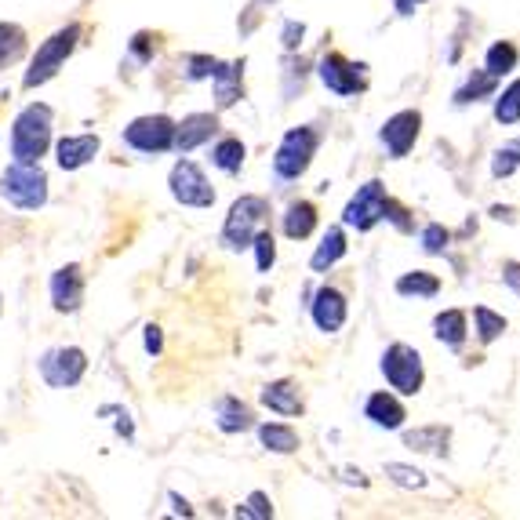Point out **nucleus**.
I'll return each instance as SVG.
<instances>
[{
  "label": "nucleus",
  "instance_id": "7",
  "mask_svg": "<svg viewBox=\"0 0 520 520\" xmlns=\"http://www.w3.org/2000/svg\"><path fill=\"white\" fill-rule=\"evenodd\" d=\"M313 153H317V131L313 128H291L288 135H284V142L277 146L273 168H277L280 179H299L302 171L310 168Z\"/></svg>",
  "mask_w": 520,
  "mask_h": 520
},
{
  "label": "nucleus",
  "instance_id": "25",
  "mask_svg": "<svg viewBox=\"0 0 520 520\" xmlns=\"http://www.w3.org/2000/svg\"><path fill=\"white\" fill-rule=\"evenodd\" d=\"M368 415H371L375 422H379V426H400V419H404V408H400V404H397L393 397L379 393V397H371Z\"/></svg>",
  "mask_w": 520,
  "mask_h": 520
},
{
  "label": "nucleus",
  "instance_id": "9",
  "mask_svg": "<svg viewBox=\"0 0 520 520\" xmlns=\"http://www.w3.org/2000/svg\"><path fill=\"white\" fill-rule=\"evenodd\" d=\"M51 306L59 313H77L84 306V270H80L77 262L70 266H59V270L51 273Z\"/></svg>",
  "mask_w": 520,
  "mask_h": 520
},
{
  "label": "nucleus",
  "instance_id": "16",
  "mask_svg": "<svg viewBox=\"0 0 520 520\" xmlns=\"http://www.w3.org/2000/svg\"><path fill=\"white\" fill-rule=\"evenodd\" d=\"M415 135H419V113H397V117L386 124V131H382V142L400 157V153H408Z\"/></svg>",
  "mask_w": 520,
  "mask_h": 520
},
{
  "label": "nucleus",
  "instance_id": "11",
  "mask_svg": "<svg viewBox=\"0 0 520 520\" xmlns=\"http://www.w3.org/2000/svg\"><path fill=\"white\" fill-rule=\"evenodd\" d=\"M99 150H102V139L91 135V131L88 135H66V139L55 142V164H59L62 171H80L99 157Z\"/></svg>",
  "mask_w": 520,
  "mask_h": 520
},
{
  "label": "nucleus",
  "instance_id": "13",
  "mask_svg": "<svg viewBox=\"0 0 520 520\" xmlns=\"http://www.w3.org/2000/svg\"><path fill=\"white\" fill-rule=\"evenodd\" d=\"M215 128H219L215 113H190V117H182V124H175V150L193 153L215 135Z\"/></svg>",
  "mask_w": 520,
  "mask_h": 520
},
{
  "label": "nucleus",
  "instance_id": "20",
  "mask_svg": "<svg viewBox=\"0 0 520 520\" xmlns=\"http://www.w3.org/2000/svg\"><path fill=\"white\" fill-rule=\"evenodd\" d=\"M26 55V30L19 22H0V70H8Z\"/></svg>",
  "mask_w": 520,
  "mask_h": 520
},
{
  "label": "nucleus",
  "instance_id": "35",
  "mask_svg": "<svg viewBox=\"0 0 520 520\" xmlns=\"http://www.w3.org/2000/svg\"><path fill=\"white\" fill-rule=\"evenodd\" d=\"M110 411L113 415H117V422H113V426H117V433L124 440H135V422H131V415L124 408H120V404H110Z\"/></svg>",
  "mask_w": 520,
  "mask_h": 520
},
{
  "label": "nucleus",
  "instance_id": "28",
  "mask_svg": "<svg viewBox=\"0 0 520 520\" xmlns=\"http://www.w3.org/2000/svg\"><path fill=\"white\" fill-rule=\"evenodd\" d=\"M495 117L502 120V124H513V120H520V80L513 84L506 95H502L499 110H495Z\"/></svg>",
  "mask_w": 520,
  "mask_h": 520
},
{
  "label": "nucleus",
  "instance_id": "12",
  "mask_svg": "<svg viewBox=\"0 0 520 520\" xmlns=\"http://www.w3.org/2000/svg\"><path fill=\"white\" fill-rule=\"evenodd\" d=\"M386 215V200H382V182H368L357 197L350 200V208H346V222L357 226V230H368L375 222Z\"/></svg>",
  "mask_w": 520,
  "mask_h": 520
},
{
  "label": "nucleus",
  "instance_id": "37",
  "mask_svg": "<svg viewBox=\"0 0 520 520\" xmlns=\"http://www.w3.org/2000/svg\"><path fill=\"white\" fill-rule=\"evenodd\" d=\"M168 502H171V513H175V517H193L190 502L179 499V491H168Z\"/></svg>",
  "mask_w": 520,
  "mask_h": 520
},
{
  "label": "nucleus",
  "instance_id": "3",
  "mask_svg": "<svg viewBox=\"0 0 520 520\" xmlns=\"http://www.w3.org/2000/svg\"><path fill=\"white\" fill-rule=\"evenodd\" d=\"M77 44H80V22H70V26H62V30L51 33V37L37 48V55L30 59V70L22 77V88L33 91V88H40V84H48V80L59 77V70L66 66V59H70L73 51H77Z\"/></svg>",
  "mask_w": 520,
  "mask_h": 520
},
{
  "label": "nucleus",
  "instance_id": "30",
  "mask_svg": "<svg viewBox=\"0 0 520 520\" xmlns=\"http://www.w3.org/2000/svg\"><path fill=\"white\" fill-rule=\"evenodd\" d=\"M237 513L240 517H273V506H270V499H266L262 491H251L248 502H244Z\"/></svg>",
  "mask_w": 520,
  "mask_h": 520
},
{
  "label": "nucleus",
  "instance_id": "34",
  "mask_svg": "<svg viewBox=\"0 0 520 520\" xmlns=\"http://www.w3.org/2000/svg\"><path fill=\"white\" fill-rule=\"evenodd\" d=\"M131 55H135L139 66H146V62L153 59V33H135V40H131Z\"/></svg>",
  "mask_w": 520,
  "mask_h": 520
},
{
  "label": "nucleus",
  "instance_id": "17",
  "mask_svg": "<svg viewBox=\"0 0 520 520\" xmlns=\"http://www.w3.org/2000/svg\"><path fill=\"white\" fill-rule=\"evenodd\" d=\"M262 404L270 411H277V415H299L302 411L299 390H295V382H288V379L270 382V386L262 390Z\"/></svg>",
  "mask_w": 520,
  "mask_h": 520
},
{
  "label": "nucleus",
  "instance_id": "1",
  "mask_svg": "<svg viewBox=\"0 0 520 520\" xmlns=\"http://www.w3.org/2000/svg\"><path fill=\"white\" fill-rule=\"evenodd\" d=\"M0 197L19 211H40L48 204V171L40 160H11L0 175Z\"/></svg>",
  "mask_w": 520,
  "mask_h": 520
},
{
  "label": "nucleus",
  "instance_id": "14",
  "mask_svg": "<svg viewBox=\"0 0 520 520\" xmlns=\"http://www.w3.org/2000/svg\"><path fill=\"white\" fill-rule=\"evenodd\" d=\"M320 80H324L331 91H339V95H353V91L364 88V80H360V66L346 62L342 55H328V59L320 62Z\"/></svg>",
  "mask_w": 520,
  "mask_h": 520
},
{
  "label": "nucleus",
  "instance_id": "5",
  "mask_svg": "<svg viewBox=\"0 0 520 520\" xmlns=\"http://www.w3.org/2000/svg\"><path fill=\"white\" fill-rule=\"evenodd\" d=\"M270 215V204L266 197H240L237 204L226 215V226H222V244L230 251L251 248V237L262 230V222Z\"/></svg>",
  "mask_w": 520,
  "mask_h": 520
},
{
  "label": "nucleus",
  "instance_id": "19",
  "mask_svg": "<svg viewBox=\"0 0 520 520\" xmlns=\"http://www.w3.org/2000/svg\"><path fill=\"white\" fill-rule=\"evenodd\" d=\"M211 80H215V99H219V110H230L233 102L240 99V62H230V66L215 62Z\"/></svg>",
  "mask_w": 520,
  "mask_h": 520
},
{
  "label": "nucleus",
  "instance_id": "18",
  "mask_svg": "<svg viewBox=\"0 0 520 520\" xmlns=\"http://www.w3.org/2000/svg\"><path fill=\"white\" fill-rule=\"evenodd\" d=\"M215 426H219L222 433H244V430H251V411H248V404H240L237 397H222L219 404H215Z\"/></svg>",
  "mask_w": 520,
  "mask_h": 520
},
{
  "label": "nucleus",
  "instance_id": "10",
  "mask_svg": "<svg viewBox=\"0 0 520 520\" xmlns=\"http://www.w3.org/2000/svg\"><path fill=\"white\" fill-rule=\"evenodd\" d=\"M382 371H386V379H390L400 393H415L422 386L419 353L408 350V346H393L390 357H386V364H382Z\"/></svg>",
  "mask_w": 520,
  "mask_h": 520
},
{
  "label": "nucleus",
  "instance_id": "24",
  "mask_svg": "<svg viewBox=\"0 0 520 520\" xmlns=\"http://www.w3.org/2000/svg\"><path fill=\"white\" fill-rule=\"evenodd\" d=\"M342 251H346V237H342V230H328L324 233V240H320L317 255H313V270L324 273L331 262L342 259Z\"/></svg>",
  "mask_w": 520,
  "mask_h": 520
},
{
  "label": "nucleus",
  "instance_id": "26",
  "mask_svg": "<svg viewBox=\"0 0 520 520\" xmlns=\"http://www.w3.org/2000/svg\"><path fill=\"white\" fill-rule=\"evenodd\" d=\"M251 248H255V262H259V270L270 273L273 259H277V248H273V233L259 230L255 237H251Z\"/></svg>",
  "mask_w": 520,
  "mask_h": 520
},
{
  "label": "nucleus",
  "instance_id": "32",
  "mask_svg": "<svg viewBox=\"0 0 520 520\" xmlns=\"http://www.w3.org/2000/svg\"><path fill=\"white\" fill-rule=\"evenodd\" d=\"M400 291H404V295H408V291H415V295H433V291H437V280L433 277H422V273H415V277H404L397 284Z\"/></svg>",
  "mask_w": 520,
  "mask_h": 520
},
{
  "label": "nucleus",
  "instance_id": "31",
  "mask_svg": "<svg viewBox=\"0 0 520 520\" xmlns=\"http://www.w3.org/2000/svg\"><path fill=\"white\" fill-rule=\"evenodd\" d=\"M211 70H215V59H211V55H186V77L190 80L211 77Z\"/></svg>",
  "mask_w": 520,
  "mask_h": 520
},
{
  "label": "nucleus",
  "instance_id": "6",
  "mask_svg": "<svg viewBox=\"0 0 520 520\" xmlns=\"http://www.w3.org/2000/svg\"><path fill=\"white\" fill-rule=\"evenodd\" d=\"M88 371V353L80 346H59V350H48L40 357V379L48 382L51 390H73L80 386Z\"/></svg>",
  "mask_w": 520,
  "mask_h": 520
},
{
  "label": "nucleus",
  "instance_id": "22",
  "mask_svg": "<svg viewBox=\"0 0 520 520\" xmlns=\"http://www.w3.org/2000/svg\"><path fill=\"white\" fill-rule=\"evenodd\" d=\"M259 440L270 451H277V455H291V451L299 448V433L291 430V426H284V422H266V426H259Z\"/></svg>",
  "mask_w": 520,
  "mask_h": 520
},
{
  "label": "nucleus",
  "instance_id": "36",
  "mask_svg": "<svg viewBox=\"0 0 520 520\" xmlns=\"http://www.w3.org/2000/svg\"><path fill=\"white\" fill-rule=\"evenodd\" d=\"M142 346H146L150 357H157V353L164 350V335H160L157 324H146V331H142Z\"/></svg>",
  "mask_w": 520,
  "mask_h": 520
},
{
  "label": "nucleus",
  "instance_id": "23",
  "mask_svg": "<svg viewBox=\"0 0 520 520\" xmlns=\"http://www.w3.org/2000/svg\"><path fill=\"white\" fill-rule=\"evenodd\" d=\"M211 164L219 171H226V175H237L240 168H244V142L240 139H222L215 150H211Z\"/></svg>",
  "mask_w": 520,
  "mask_h": 520
},
{
  "label": "nucleus",
  "instance_id": "8",
  "mask_svg": "<svg viewBox=\"0 0 520 520\" xmlns=\"http://www.w3.org/2000/svg\"><path fill=\"white\" fill-rule=\"evenodd\" d=\"M168 190L182 208H211V204H215V190H211V182L204 179V171H200L193 160H179V164L171 168Z\"/></svg>",
  "mask_w": 520,
  "mask_h": 520
},
{
  "label": "nucleus",
  "instance_id": "38",
  "mask_svg": "<svg viewBox=\"0 0 520 520\" xmlns=\"http://www.w3.org/2000/svg\"><path fill=\"white\" fill-rule=\"evenodd\" d=\"M390 473H397L400 484H422V473H419V470H404V466H390Z\"/></svg>",
  "mask_w": 520,
  "mask_h": 520
},
{
  "label": "nucleus",
  "instance_id": "2",
  "mask_svg": "<svg viewBox=\"0 0 520 520\" xmlns=\"http://www.w3.org/2000/svg\"><path fill=\"white\" fill-rule=\"evenodd\" d=\"M51 124L55 113L44 102L22 106L19 117L11 120V160H40L51 150Z\"/></svg>",
  "mask_w": 520,
  "mask_h": 520
},
{
  "label": "nucleus",
  "instance_id": "15",
  "mask_svg": "<svg viewBox=\"0 0 520 520\" xmlns=\"http://www.w3.org/2000/svg\"><path fill=\"white\" fill-rule=\"evenodd\" d=\"M313 320H317L320 331H339L342 320H346V302L335 288H320L317 299H313Z\"/></svg>",
  "mask_w": 520,
  "mask_h": 520
},
{
  "label": "nucleus",
  "instance_id": "29",
  "mask_svg": "<svg viewBox=\"0 0 520 520\" xmlns=\"http://www.w3.org/2000/svg\"><path fill=\"white\" fill-rule=\"evenodd\" d=\"M517 62V48H510V44H495L488 55V70L491 73H506Z\"/></svg>",
  "mask_w": 520,
  "mask_h": 520
},
{
  "label": "nucleus",
  "instance_id": "21",
  "mask_svg": "<svg viewBox=\"0 0 520 520\" xmlns=\"http://www.w3.org/2000/svg\"><path fill=\"white\" fill-rule=\"evenodd\" d=\"M313 226H317V208H313L310 200H295L288 208V215H284V233H288L291 240H302V237H310Z\"/></svg>",
  "mask_w": 520,
  "mask_h": 520
},
{
  "label": "nucleus",
  "instance_id": "27",
  "mask_svg": "<svg viewBox=\"0 0 520 520\" xmlns=\"http://www.w3.org/2000/svg\"><path fill=\"white\" fill-rule=\"evenodd\" d=\"M462 324H466V317L462 313H444V317H437V339L451 342V346H459L462 342Z\"/></svg>",
  "mask_w": 520,
  "mask_h": 520
},
{
  "label": "nucleus",
  "instance_id": "33",
  "mask_svg": "<svg viewBox=\"0 0 520 520\" xmlns=\"http://www.w3.org/2000/svg\"><path fill=\"white\" fill-rule=\"evenodd\" d=\"M477 320H480V339L484 342H491L499 331H506V320L502 317H491L488 310H477Z\"/></svg>",
  "mask_w": 520,
  "mask_h": 520
},
{
  "label": "nucleus",
  "instance_id": "39",
  "mask_svg": "<svg viewBox=\"0 0 520 520\" xmlns=\"http://www.w3.org/2000/svg\"><path fill=\"white\" fill-rule=\"evenodd\" d=\"M0 313H4V299H0Z\"/></svg>",
  "mask_w": 520,
  "mask_h": 520
},
{
  "label": "nucleus",
  "instance_id": "4",
  "mask_svg": "<svg viewBox=\"0 0 520 520\" xmlns=\"http://www.w3.org/2000/svg\"><path fill=\"white\" fill-rule=\"evenodd\" d=\"M120 139L135 153L157 157V153H168L175 146V120L164 117V113H146V117L131 120L128 128L120 131Z\"/></svg>",
  "mask_w": 520,
  "mask_h": 520
}]
</instances>
